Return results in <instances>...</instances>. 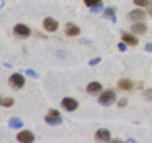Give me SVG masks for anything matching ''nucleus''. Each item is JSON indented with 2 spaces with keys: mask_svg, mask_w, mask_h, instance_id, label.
<instances>
[{
  "mask_svg": "<svg viewBox=\"0 0 152 143\" xmlns=\"http://www.w3.org/2000/svg\"><path fill=\"white\" fill-rule=\"evenodd\" d=\"M8 127H10V129H21V127H23V120L18 119V117H12V119L8 120Z\"/></svg>",
  "mask_w": 152,
  "mask_h": 143,
  "instance_id": "14",
  "label": "nucleus"
},
{
  "mask_svg": "<svg viewBox=\"0 0 152 143\" xmlns=\"http://www.w3.org/2000/svg\"><path fill=\"white\" fill-rule=\"evenodd\" d=\"M103 16H105L106 20H110L111 23H116V16H115V8H111V6H108V8L103 12Z\"/></svg>",
  "mask_w": 152,
  "mask_h": 143,
  "instance_id": "15",
  "label": "nucleus"
},
{
  "mask_svg": "<svg viewBox=\"0 0 152 143\" xmlns=\"http://www.w3.org/2000/svg\"><path fill=\"white\" fill-rule=\"evenodd\" d=\"M115 99H116L115 91H113V90H106V91H103V93L100 94L98 103L102 104V106H110L111 103H115Z\"/></svg>",
  "mask_w": 152,
  "mask_h": 143,
  "instance_id": "1",
  "label": "nucleus"
},
{
  "mask_svg": "<svg viewBox=\"0 0 152 143\" xmlns=\"http://www.w3.org/2000/svg\"><path fill=\"white\" fill-rule=\"evenodd\" d=\"M17 140L20 143H30V142H33V140H34V135L30 132V130H23V132H20L17 135Z\"/></svg>",
  "mask_w": 152,
  "mask_h": 143,
  "instance_id": "6",
  "label": "nucleus"
},
{
  "mask_svg": "<svg viewBox=\"0 0 152 143\" xmlns=\"http://www.w3.org/2000/svg\"><path fill=\"white\" fill-rule=\"evenodd\" d=\"M26 75H28V77H31V78H38V73L34 70H30V68L26 70Z\"/></svg>",
  "mask_w": 152,
  "mask_h": 143,
  "instance_id": "22",
  "label": "nucleus"
},
{
  "mask_svg": "<svg viewBox=\"0 0 152 143\" xmlns=\"http://www.w3.org/2000/svg\"><path fill=\"white\" fill-rule=\"evenodd\" d=\"M8 83H10L12 88H15V90H20V88H23L25 84V78L21 73H13L10 77V80H8Z\"/></svg>",
  "mask_w": 152,
  "mask_h": 143,
  "instance_id": "3",
  "label": "nucleus"
},
{
  "mask_svg": "<svg viewBox=\"0 0 152 143\" xmlns=\"http://www.w3.org/2000/svg\"><path fill=\"white\" fill-rule=\"evenodd\" d=\"M46 122L49 124V125H59V124L62 122L59 110H56V109H49V110H48V114H46Z\"/></svg>",
  "mask_w": 152,
  "mask_h": 143,
  "instance_id": "2",
  "label": "nucleus"
},
{
  "mask_svg": "<svg viewBox=\"0 0 152 143\" xmlns=\"http://www.w3.org/2000/svg\"><path fill=\"white\" fill-rule=\"evenodd\" d=\"M102 8H103V2L93 6V8H92V12H93V13H98V12H102Z\"/></svg>",
  "mask_w": 152,
  "mask_h": 143,
  "instance_id": "20",
  "label": "nucleus"
},
{
  "mask_svg": "<svg viewBox=\"0 0 152 143\" xmlns=\"http://www.w3.org/2000/svg\"><path fill=\"white\" fill-rule=\"evenodd\" d=\"M61 106L64 107L66 110H69V112H72V110L77 109V106H79V103H77L74 98H64L62 101H61Z\"/></svg>",
  "mask_w": 152,
  "mask_h": 143,
  "instance_id": "4",
  "label": "nucleus"
},
{
  "mask_svg": "<svg viewBox=\"0 0 152 143\" xmlns=\"http://www.w3.org/2000/svg\"><path fill=\"white\" fill-rule=\"evenodd\" d=\"M126 103H128V99H119V101H118V106H119V107H124Z\"/></svg>",
  "mask_w": 152,
  "mask_h": 143,
  "instance_id": "25",
  "label": "nucleus"
},
{
  "mask_svg": "<svg viewBox=\"0 0 152 143\" xmlns=\"http://www.w3.org/2000/svg\"><path fill=\"white\" fill-rule=\"evenodd\" d=\"M145 51H147V52H152V44H145Z\"/></svg>",
  "mask_w": 152,
  "mask_h": 143,
  "instance_id": "26",
  "label": "nucleus"
},
{
  "mask_svg": "<svg viewBox=\"0 0 152 143\" xmlns=\"http://www.w3.org/2000/svg\"><path fill=\"white\" fill-rule=\"evenodd\" d=\"M132 2H134L137 6H149V3H151L149 0H132Z\"/></svg>",
  "mask_w": 152,
  "mask_h": 143,
  "instance_id": "19",
  "label": "nucleus"
},
{
  "mask_svg": "<svg viewBox=\"0 0 152 143\" xmlns=\"http://www.w3.org/2000/svg\"><path fill=\"white\" fill-rule=\"evenodd\" d=\"M15 34L17 36H20V38H28V36L31 34V31H30V28H28L26 25H17L15 26Z\"/></svg>",
  "mask_w": 152,
  "mask_h": 143,
  "instance_id": "7",
  "label": "nucleus"
},
{
  "mask_svg": "<svg viewBox=\"0 0 152 143\" xmlns=\"http://www.w3.org/2000/svg\"><path fill=\"white\" fill-rule=\"evenodd\" d=\"M144 96H145V99H151L152 101V90H147L144 93Z\"/></svg>",
  "mask_w": 152,
  "mask_h": 143,
  "instance_id": "24",
  "label": "nucleus"
},
{
  "mask_svg": "<svg viewBox=\"0 0 152 143\" xmlns=\"http://www.w3.org/2000/svg\"><path fill=\"white\" fill-rule=\"evenodd\" d=\"M100 60H102V58H100V57H95V58H92V60L88 62V65H92V67H93V65L100 64Z\"/></svg>",
  "mask_w": 152,
  "mask_h": 143,
  "instance_id": "23",
  "label": "nucleus"
},
{
  "mask_svg": "<svg viewBox=\"0 0 152 143\" xmlns=\"http://www.w3.org/2000/svg\"><path fill=\"white\" fill-rule=\"evenodd\" d=\"M57 21L54 18H44V21H43V28L46 29L48 32H54V31H57Z\"/></svg>",
  "mask_w": 152,
  "mask_h": 143,
  "instance_id": "5",
  "label": "nucleus"
},
{
  "mask_svg": "<svg viewBox=\"0 0 152 143\" xmlns=\"http://www.w3.org/2000/svg\"><path fill=\"white\" fill-rule=\"evenodd\" d=\"M132 32H137V34H142V32H145V29H147V26L144 25L142 21H134V25H132Z\"/></svg>",
  "mask_w": 152,
  "mask_h": 143,
  "instance_id": "12",
  "label": "nucleus"
},
{
  "mask_svg": "<svg viewBox=\"0 0 152 143\" xmlns=\"http://www.w3.org/2000/svg\"><path fill=\"white\" fill-rule=\"evenodd\" d=\"M118 86L121 88V90L128 91V90H131V88H132V81L131 80H119L118 81Z\"/></svg>",
  "mask_w": 152,
  "mask_h": 143,
  "instance_id": "16",
  "label": "nucleus"
},
{
  "mask_svg": "<svg viewBox=\"0 0 152 143\" xmlns=\"http://www.w3.org/2000/svg\"><path fill=\"white\" fill-rule=\"evenodd\" d=\"M95 135H96V138H98V140L108 142V140H110V130H106V129H98Z\"/></svg>",
  "mask_w": 152,
  "mask_h": 143,
  "instance_id": "13",
  "label": "nucleus"
},
{
  "mask_svg": "<svg viewBox=\"0 0 152 143\" xmlns=\"http://www.w3.org/2000/svg\"><path fill=\"white\" fill-rule=\"evenodd\" d=\"M102 91V84L98 81H92V83L87 84V93L88 94H95V93H100Z\"/></svg>",
  "mask_w": 152,
  "mask_h": 143,
  "instance_id": "11",
  "label": "nucleus"
},
{
  "mask_svg": "<svg viewBox=\"0 0 152 143\" xmlns=\"http://www.w3.org/2000/svg\"><path fill=\"white\" fill-rule=\"evenodd\" d=\"M126 47H128V44H126L124 41H121V42H119V44H118V49H119V51H121V52H124V51H126Z\"/></svg>",
  "mask_w": 152,
  "mask_h": 143,
  "instance_id": "21",
  "label": "nucleus"
},
{
  "mask_svg": "<svg viewBox=\"0 0 152 143\" xmlns=\"http://www.w3.org/2000/svg\"><path fill=\"white\" fill-rule=\"evenodd\" d=\"M66 34L67 36H79L80 34V28L74 23H67L66 25Z\"/></svg>",
  "mask_w": 152,
  "mask_h": 143,
  "instance_id": "9",
  "label": "nucleus"
},
{
  "mask_svg": "<svg viewBox=\"0 0 152 143\" xmlns=\"http://www.w3.org/2000/svg\"><path fill=\"white\" fill-rule=\"evenodd\" d=\"M128 18L132 20V21H144L145 13L142 12V10H132V12L128 13Z\"/></svg>",
  "mask_w": 152,
  "mask_h": 143,
  "instance_id": "8",
  "label": "nucleus"
},
{
  "mask_svg": "<svg viewBox=\"0 0 152 143\" xmlns=\"http://www.w3.org/2000/svg\"><path fill=\"white\" fill-rule=\"evenodd\" d=\"M0 104H2L4 107H12L13 106V98H2Z\"/></svg>",
  "mask_w": 152,
  "mask_h": 143,
  "instance_id": "17",
  "label": "nucleus"
},
{
  "mask_svg": "<svg viewBox=\"0 0 152 143\" xmlns=\"http://www.w3.org/2000/svg\"><path fill=\"white\" fill-rule=\"evenodd\" d=\"M121 39H123V41H124L128 46H137V42H139L137 39H136V36L131 34V32H124V34L121 36Z\"/></svg>",
  "mask_w": 152,
  "mask_h": 143,
  "instance_id": "10",
  "label": "nucleus"
},
{
  "mask_svg": "<svg viewBox=\"0 0 152 143\" xmlns=\"http://www.w3.org/2000/svg\"><path fill=\"white\" fill-rule=\"evenodd\" d=\"M83 3H85L88 8H93L95 5H98V3H102V0H83Z\"/></svg>",
  "mask_w": 152,
  "mask_h": 143,
  "instance_id": "18",
  "label": "nucleus"
}]
</instances>
